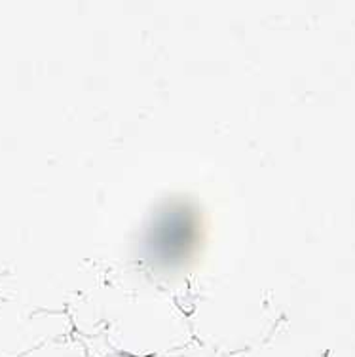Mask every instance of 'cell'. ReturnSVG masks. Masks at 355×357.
I'll return each mask as SVG.
<instances>
[{"instance_id": "cell-1", "label": "cell", "mask_w": 355, "mask_h": 357, "mask_svg": "<svg viewBox=\"0 0 355 357\" xmlns=\"http://www.w3.org/2000/svg\"><path fill=\"white\" fill-rule=\"evenodd\" d=\"M76 337L103 338L114 354L167 357L194 342L186 312L158 287L101 285L65 308Z\"/></svg>"}, {"instance_id": "cell-5", "label": "cell", "mask_w": 355, "mask_h": 357, "mask_svg": "<svg viewBox=\"0 0 355 357\" xmlns=\"http://www.w3.org/2000/svg\"><path fill=\"white\" fill-rule=\"evenodd\" d=\"M175 356H183V357H225L220 356V354H217V351L209 350L207 346H204V344L199 342H194L188 344L185 350H181L179 354H175Z\"/></svg>"}, {"instance_id": "cell-4", "label": "cell", "mask_w": 355, "mask_h": 357, "mask_svg": "<svg viewBox=\"0 0 355 357\" xmlns=\"http://www.w3.org/2000/svg\"><path fill=\"white\" fill-rule=\"evenodd\" d=\"M23 357H89V354L82 340L73 335V337L52 340Z\"/></svg>"}, {"instance_id": "cell-2", "label": "cell", "mask_w": 355, "mask_h": 357, "mask_svg": "<svg viewBox=\"0 0 355 357\" xmlns=\"http://www.w3.org/2000/svg\"><path fill=\"white\" fill-rule=\"evenodd\" d=\"M194 340L230 357L255 348L270 335L264 306L241 283H213L186 310Z\"/></svg>"}, {"instance_id": "cell-7", "label": "cell", "mask_w": 355, "mask_h": 357, "mask_svg": "<svg viewBox=\"0 0 355 357\" xmlns=\"http://www.w3.org/2000/svg\"><path fill=\"white\" fill-rule=\"evenodd\" d=\"M167 357H183V356H167Z\"/></svg>"}, {"instance_id": "cell-6", "label": "cell", "mask_w": 355, "mask_h": 357, "mask_svg": "<svg viewBox=\"0 0 355 357\" xmlns=\"http://www.w3.org/2000/svg\"><path fill=\"white\" fill-rule=\"evenodd\" d=\"M107 357H133V356H126V354H114V351H112V354H109Z\"/></svg>"}, {"instance_id": "cell-3", "label": "cell", "mask_w": 355, "mask_h": 357, "mask_svg": "<svg viewBox=\"0 0 355 357\" xmlns=\"http://www.w3.org/2000/svg\"><path fill=\"white\" fill-rule=\"evenodd\" d=\"M75 335L65 310L0 303V357H23L44 344Z\"/></svg>"}]
</instances>
